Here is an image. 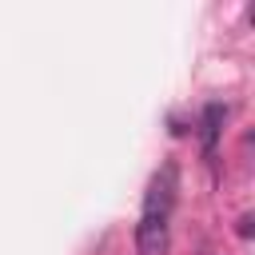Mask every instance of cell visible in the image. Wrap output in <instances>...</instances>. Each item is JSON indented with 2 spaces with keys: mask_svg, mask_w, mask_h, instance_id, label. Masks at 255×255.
<instances>
[{
  "mask_svg": "<svg viewBox=\"0 0 255 255\" xmlns=\"http://www.w3.org/2000/svg\"><path fill=\"white\" fill-rule=\"evenodd\" d=\"M175 187H179L175 163H163V171H155V179L147 183L143 215H167V211H171V203H175Z\"/></svg>",
  "mask_w": 255,
  "mask_h": 255,
  "instance_id": "cell-1",
  "label": "cell"
},
{
  "mask_svg": "<svg viewBox=\"0 0 255 255\" xmlns=\"http://www.w3.org/2000/svg\"><path fill=\"white\" fill-rule=\"evenodd\" d=\"M167 247H171L167 215H143L135 223V251L139 255H167Z\"/></svg>",
  "mask_w": 255,
  "mask_h": 255,
  "instance_id": "cell-2",
  "label": "cell"
},
{
  "mask_svg": "<svg viewBox=\"0 0 255 255\" xmlns=\"http://www.w3.org/2000/svg\"><path fill=\"white\" fill-rule=\"evenodd\" d=\"M223 104H207L203 108V151L215 155V139H219V128H223Z\"/></svg>",
  "mask_w": 255,
  "mask_h": 255,
  "instance_id": "cell-3",
  "label": "cell"
},
{
  "mask_svg": "<svg viewBox=\"0 0 255 255\" xmlns=\"http://www.w3.org/2000/svg\"><path fill=\"white\" fill-rule=\"evenodd\" d=\"M239 235H243V239L251 235V215H243V219H239Z\"/></svg>",
  "mask_w": 255,
  "mask_h": 255,
  "instance_id": "cell-4",
  "label": "cell"
}]
</instances>
